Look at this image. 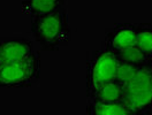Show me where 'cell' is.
<instances>
[{
    "label": "cell",
    "instance_id": "1",
    "mask_svg": "<svg viewBox=\"0 0 152 115\" xmlns=\"http://www.w3.org/2000/svg\"><path fill=\"white\" fill-rule=\"evenodd\" d=\"M118 77L124 83L122 103L135 115L152 109V69L148 65L132 66L119 60Z\"/></svg>",
    "mask_w": 152,
    "mask_h": 115
},
{
    "label": "cell",
    "instance_id": "2",
    "mask_svg": "<svg viewBox=\"0 0 152 115\" xmlns=\"http://www.w3.org/2000/svg\"><path fill=\"white\" fill-rule=\"evenodd\" d=\"M30 19V32L40 51L56 52L72 41V27L67 7Z\"/></svg>",
    "mask_w": 152,
    "mask_h": 115
},
{
    "label": "cell",
    "instance_id": "3",
    "mask_svg": "<svg viewBox=\"0 0 152 115\" xmlns=\"http://www.w3.org/2000/svg\"><path fill=\"white\" fill-rule=\"evenodd\" d=\"M42 59L38 51L28 58L0 67V87H29L40 78Z\"/></svg>",
    "mask_w": 152,
    "mask_h": 115
},
{
    "label": "cell",
    "instance_id": "4",
    "mask_svg": "<svg viewBox=\"0 0 152 115\" xmlns=\"http://www.w3.org/2000/svg\"><path fill=\"white\" fill-rule=\"evenodd\" d=\"M119 59L110 51L95 49L89 52L86 67V93L89 96L97 86L118 77Z\"/></svg>",
    "mask_w": 152,
    "mask_h": 115
},
{
    "label": "cell",
    "instance_id": "5",
    "mask_svg": "<svg viewBox=\"0 0 152 115\" xmlns=\"http://www.w3.org/2000/svg\"><path fill=\"white\" fill-rule=\"evenodd\" d=\"M136 45L135 23H116L105 31L103 48L118 54Z\"/></svg>",
    "mask_w": 152,
    "mask_h": 115
},
{
    "label": "cell",
    "instance_id": "6",
    "mask_svg": "<svg viewBox=\"0 0 152 115\" xmlns=\"http://www.w3.org/2000/svg\"><path fill=\"white\" fill-rule=\"evenodd\" d=\"M35 51L32 40L27 37H0V67L10 62L23 60Z\"/></svg>",
    "mask_w": 152,
    "mask_h": 115
},
{
    "label": "cell",
    "instance_id": "7",
    "mask_svg": "<svg viewBox=\"0 0 152 115\" xmlns=\"http://www.w3.org/2000/svg\"><path fill=\"white\" fill-rule=\"evenodd\" d=\"M124 95V83L116 77L113 79L106 81L103 84L97 86L89 95V103L92 104H107V103H118L122 100Z\"/></svg>",
    "mask_w": 152,
    "mask_h": 115
},
{
    "label": "cell",
    "instance_id": "8",
    "mask_svg": "<svg viewBox=\"0 0 152 115\" xmlns=\"http://www.w3.org/2000/svg\"><path fill=\"white\" fill-rule=\"evenodd\" d=\"M67 7L66 0H22L21 9L22 13L31 16L53 13Z\"/></svg>",
    "mask_w": 152,
    "mask_h": 115
},
{
    "label": "cell",
    "instance_id": "9",
    "mask_svg": "<svg viewBox=\"0 0 152 115\" xmlns=\"http://www.w3.org/2000/svg\"><path fill=\"white\" fill-rule=\"evenodd\" d=\"M86 113L88 115H135L122 101L107 104L88 103Z\"/></svg>",
    "mask_w": 152,
    "mask_h": 115
},
{
    "label": "cell",
    "instance_id": "10",
    "mask_svg": "<svg viewBox=\"0 0 152 115\" xmlns=\"http://www.w3.org/2000/svg\"><path fill=\"white\" fill-rule=\"evenodd\" d=\"M136 27V46L144 53H152V23L140 22L135 23Z\"/></svg>",
    "mask_w": 152,
    "mask_h": 115
},
{
    "label": "cell",
    "instance_id": "11",
    "mask_svg": "<svg viewBox=\"0 0 152 115\" xmlns=\"http://www.w3.org/2000/svg\"><path fill=\"white\" fill-rule=\"evenodd\" d=\"M116 57L124 63H128L132 66H143V65H148L149 54L144 53L142 49H140L135 45L118 53Z\"/></svg>",
    "mask_w": 152,
    "mask_h": 115
},
{
    "label": "cell",
    "instance_id": "12",
    "mask_svg": "<svg viewBox=\"0 0 152 115\" xmlns=\"http://www.w3.org/2000/svg\"><path fill=\"white\" fill-rule=\"evenodd\" d=\"M148 66L152 69V53L149 54V59H148Z\"/></svg>",
    "mask_w": 152,
    "mask_h": 115
},
{
    "label": "cell",
    "instance_id": "13",
    "mask_svg": "<svg viewBox=\"0 0 152 115\" xmlns=\"http://www.w3.org/2000/svg\"><path fill=\"white\" fill-rule=\"evenodd\" d=\"M144 115H152V109L149 112V113H146V114H144Z\"/></svg>",
    "mask_w": 152,
    "mask_h": 115
}]
</instances>
